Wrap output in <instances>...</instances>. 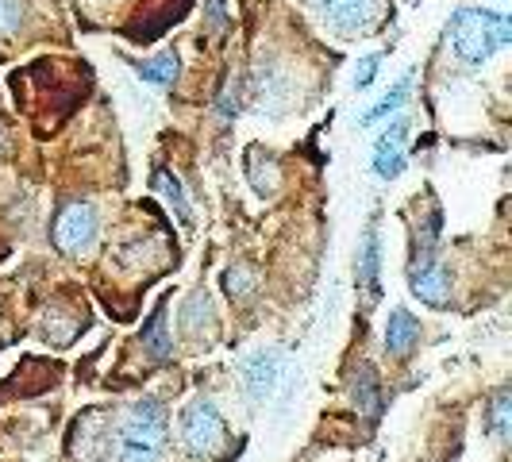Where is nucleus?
Listing matches in <instances>:
<instances>
[{"mask_svg": "<svg viewBox=\"0 0 512 462\" xmlns=\"http://www.w3.org/2000/svg\"><path fill=\"white\" fill-rule=\"evenodd\" d=\"M447 35L466 66H486L501 47H509L512 20L505 12H489V8H459L451 16Z\"/></svg>", "mask_w": 512, "mask_h": 462, "instance_id": "1", "label": "nucleus"}, {"mask_svg": "<svg viewBox=\"0 0 512 462\" xmlns=\"http://www.w3.org/2000/svg\"><path fill=\"white\" fill-rule=\"evenodd\" d=\"M166 432H170V424H166L162 401L143 397V401L131 409L128 424H124V432H120V451H116V459L158 462L162 459V447H166Z\"/></svg>", "mask_w": 512, "mask_h": 462, "instance_id": "2", "label": "nucleus"}, {"mask_svg": "<svg viewBox=\"0 0 512 462\" xmlns=\"http://www.w3.org/2000/svg\"><path fill=\"white\" fill-rule=\"evenodd\" d=\"M181 439H185V447L193 455L220 451V443H224V416H220V409L208 397H197L185 409V416H181Z\"/></svg>", "mask_w": 512, "mask_h": 462, "instance_id": "3", "label": "nucleus"}, {"mask_svg": "<svg viewBox=\"0 0 512 462\" xmlns=\"http://www.w3.org/2000/svg\"><path fill=\"white\" fill-rule=\"evenodd\" d=\"M97 243V212L85 201H74L58 212L54 220V247L62 255H85Z\"/></svg>", "mask_w": 512, "mask_h": 462, "instance_id": "4", "label": "nucleus"}, {"mask_svg": "<svg viewBox=\"0 0 512 462\" xmlns=\"http://www.w3.org/2000/svg\"><path fill=\"white\" fill-rule=\"evenodd\" d=\"M312 8L343 35H370L378 24V0H312Z\"/></svg>", "mask_w": 512, "mask_h": 462, "instance_id": "5", "label": "nucleus"}, {"mask_svg": "<svg viewBox=\"0 0 512 462\" xmlns=\"http://www.w3.org/2000/svg\"><path fill=\"white\" fill-rule=\"evenodd\" d=\"M409 285H412V297H420L424 305L443 308L447 305V293H451V278L443 270V262H436L432 255L416 258V266L409 270Z\"/></svg>", "mask_w": 512, "mask_h": 462, "instance_id": "6", "label": "nucleus"}, {"mask_svg": "<svg viewBox=\"0 0 512 462\" xmlns=\"http://www.w3.org/2000/svg\"><path fill=\"white\" fill-rule=\"evenodd\" d=\"M409 135V124L397 120L393 128H385L374 143V174L382 181H393L405 174V151H401V139Z\"/></svg>", "mask_w": 512, "mask_h": 462, "instance_id": "7", "label": "nucleus"}, {"mask_svg": "<svg viewBox=\"0 0 512 462\" xmlns=\"http://www.w3.org/2000/svg\"><path fill=\"white\" fill-rule=\"evenodd\" d=\"M278 370H282V359H278L274 351H258L255 359H247L243 378H247V393H251V401H262V397L274 389Z\"/></svg>", "mask_w": 512, "mask_h": 462, "instance_id": "8", "label": "nucleus"}, {"mask_svg": "<svg viewBox=\"0 0 512 462\" xmlns=\"http://www.w3.org/2000/svg\"><path fill=\"white\" fill-rule=\"evenodd\" d=\"M416 335H420V324L409 308H393L389 324H385V351L389 355H409L416 347Z\"/></svg>", "mask_w": 512, "mask_h": 462, "instance_id": "9", "label": "nucleus"}, {"mask_svg": "<svg viewBox=\"0 0 512 462\" xmlns=\"http://www.w3.org/2000/svg\"><path fill=\"white\" fill-rule=\"evenodd\" d=\"M409 89H412V74H401L397 81H393V89H389V93H382V97H378V104H374L370 112H362L359 128H374L378 120H389L393 112H401V104H405V97H409Z\"/></svg>", "mask_w": 512, "mask_h": 462, "instance_id": "10", "label": "nucleus"}, {"mask_svg": "<svg viewBox=\"0 0 512 462\" xmlns=\"http://www.w3.org/2000/svg\"><path fill=\"white\" fill-rule=\"evenodd\" d=\"M378 270H382V235H378V228H370L359 255V282L370 289V297L378 293Z\"/></svg>", "mask_w": 512, "mask_h": 462, "instance_id": "11", "label": "nucleus"}, {"mask_svg": "<svg viewBox=\"0 0 512 462\" xmlns=\"http://www.w3.org/2000/svg\"><path fill=\"white\" fill-rule=\"evenodd\" d=\"M178 70H181V62L174 51L158 54V58H151V62H135V74L143 77L147 85H158V89L174 85V81H178Z\"/></svg>", "mask_w": 512, "mask_h": 462, "instance_id": "12", "label": "nucleus"}, {"mask_svg": "<svg viewBox=\"0 0 512 462\" xmlns=\"http://www.w3.org/2000/svg\"><path fill=\"white\" fill-rule=\"evenodd\" d=\"M154 193H162L166 197V205L178 212V220L181 224H193V212H189V201H185V189H181V181L170 174V170H154Z\"/></svg>", "mask_w": 512, "mask_h": 462, "instance_id": "13", "label": "nucleus"}, {"mask_svg": "<svg viewBox=\"0 0 512 462\" xmlns=\"http://www.w3.org/2000/svg\"><path fill=\"white\" fill-rule=\"evenodd\" d=\"M166 308H158L151 320H147V328H143V347L151 351L158 362H166L170 359V335H166Z\"/></svg>", "mask_w": 512, "mask_h": 462, "instance_id": "14", "label": "nucleus"}, {"mask_svg": "<svg viewBox=\"0 0 512 462\" xmlns=\"http://www.w3.org/2000/svg\"><path fill=\"white\" fill-rule=\"evenodd\" d=\"M24 24V4L20 0H0V35H16Z\"/></svg>", "mask_w": 512, "mask_h": 462, "instance_id": "15", "label": "nucleus"}, {"mask_svg": "<svg viewBox=\"0 0 512 462\" xmlns=\"http://www.w3.org/2000/svg\"><path fill=\"white\" fill-rule=\"evenodd\" d=\"M378 66H382V54H366V58H359L351 85H355V89H370V85H374V77H378Z\"/></svg>", "mask_w": 512, "mask_h": 462, "instance_id": "16", "label": "nucleus"}, {"mask_svg": "<svg viewBox=\"0 0 512 462\" xmlns=\"http://www.w3.org/2000/svg\"><path fill=\"white\" fill-rule=\"evenodd\" d=\"M489 428H493V436H497V439L509 436V393H505V389H501V393H497V401H493Z\"/></svg>", "mask_w": 512, "mask_h": 462, "instance_id": "17", "label": "nucleus"}, {"mask_svg": "<svg viewBox=\"0 0 512 462\" xmlns=\"http://www.w3.org/2000/svg\"><path fill=\"white\" fill-rule=\"evenodd\" d=\"M208 316H212V308H208L205 293H197L189 305L181 308V324H185V328H201V320H208Z\"/></svg>", "mask_w": 512, "mask_h": 462, "instance_id": "18", "label": "nucleus"}, {"mask_svg": "<svg viewBox=\"0 0 512 462\" xmlns=\"http://www.w3.org/2000/svg\"><path fill=\"white\" fill-rule=\"evenodd\" d=\"M224 289H228L231 297H247V293L255 289V274H247V270H228V274H224Z\"/></svg>", "mask_w": 512, "mask_h": 462, "instance_id": "19", "label": "nucleus"}, {"mask_svg": "<svg viewBox=\"0 0 512 462\" xmlns=\"http://www.w3.org/2000/svg\"><path fill=\"white\" fill-rule=\"evenodd\" d=\"M355 385H359L355 393L366 397V416H374V412H378V382H374V370L362 366V382H355Z\"/></svg>", "mask_w": 512, "mask_h": 462, "instance_id": "20", "label": "nucleus"}]
</instances>
